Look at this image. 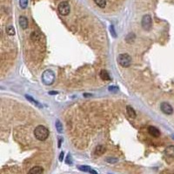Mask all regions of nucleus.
Returning <instances> with one entry per match:
<instances>
[{
  "label": "nucleus",
  "instance_id": "18",
  "mask_svg": "<svg viewBox=\"0 0 174 174\" xmlns=\"http://www.w3.org/2000/svg\"><path fill=\"white\" fill-rule=\"evenodd\" d=\"M56 129L58 133L63 132V125H62L61 122H60L59 120H57L56 121Z\"/></svg>",
  "mask_w": 174,
  "mask_h": 174
},
{
  "label": "nucleus",
  "instance_id": "22",
  "mask_svg": "<svg viewBox=\"0 0 174 174\" xmlns=\"http://www.w3.org/2000/svg\"><path fill=\"white\" fill-rule=\"evenodd\" d=\"M64 156H65V152H64V151H62V152L60 153V155H59V160L60 161H63Z\"/></svg>",
  "mask_w": 174,
  "mask_h": 174
},
{
  "label": "nucleus",
  "instance_id": "14",
  "mask_svg": "<svg viewBox=\"0 0 174 174\" xmlns=\"http://www.w3.org/2000/svg\"><path fill=\"white\" fill-rule=\"evenodd\" d=\"M164 153H165L167 156L174 157V145H169L165 148L164 150Z\"/></svg>",
  "mask_w": 174,
  "mask_h": 174
},
{
  "label": "nucleus",
  "instance_id": "26",
  "mask_svg": "<svg viewBox=\"0 0 174 174\" xmlns=\"http://www.w3.org/2000/svg\"><path fill=\"white\" fill-rule=\"evenodd\" d=\"M58 92H50V94H57Z\"/></svg>",
  "mask_w": 174,
  "mask_h": 174
},
{
  "label": "nucleus",
  "instance_id": "19",
  "mask_svg": "<svg viewBox=\"0 0 174 174\" xmlns=\"http://www.w3.org/2000/svg\"><path fill=\"white\" fill-rule=\"evenodd\" d=\"M31 39L34 42H37L38 39H39V34H38L37 32H32V34H31Z\"/></svg>",
  "mask_w": 174,
  "mask_h": 174
},
{
  "label": "nucleus",
  "instance_id": "5",
  "mask_svg": "<svg viewBox=\"0 0 174 174\" xmlns=\"http://www.w3.org/2000/svg\"><path fill=\"white\" fill-rule=\"evenodd\" d=\"M160 110L162 111V112H164L166 115H171L173 113V108L169 103L166 102H163L160 104Z\"/></svg>",
  "mask_w": 174,
  "mask_h": 174
},
{
  "label": "nucleus",
  "instance_id": "7",
  "mask_svg": "<svg viewBox=\"0 0 174 174\" xmlns=\"http://www.w3.org/2000/svg\"><path fill=\"white\" fill-rule=\"evenodd\" d=\"M148 132L150 133V135H151L154 138H158L160 136V131L155 126H150L148 128Z\"/></svg>",
  "mask_w": 174,
  "mask_h": 174
},
{
  "label": "nucleus",
  "instance_id": "10",
  "mask_svg": "<svg viewBox=\"0 0 174 174\" xmlns=\"http://www.w3.org/2000/svg\"><path fill=\"white\" fill-rule=\"evenodd\" d=\"M78 169L80 171H84V172H89V173H93V174H97V171H94L93 169H91L90 166L88 165H79L78 166Z\"/></svg>",
  "mask_w": 174,
  "mask_h": 174
},
{
  "label": "nucleus",
  "instance_id": "12",
  "mask_svg": "<svg viewBox=\"0 0 174 174\" xmlns=\"http://www.w3.org/2000/svg\"><path fill=\"white\" fill-rule=\"evenodd\" d=\"M126 111H127V114L128 116L130 117L131 118H136V111H135V110L133 109L132 107H131V105H127L126 106Z\"/></svg>",
  "mask_w": 174,
  "mask_h": 174
},
{
  "label": "nucleus",
  "instance_id": "1",
  "mask_svg": "<svg viewBox=\"0 0 174 174\" xmlns=\"http://www.w3.org/2000/svg\"><path fill=\"white\" fill-rule=\"evenodd\" d=\"M50 131L48 128H46L45 125L39 124L34 130V136L38 141H45V139L48 138Z\"/></svg>",
  "mask_w": 174,
  "mask_h": 174
},
{
  "label": "nucleus",
  "instance_id": "8",
  "mask_svg": "<svg viewBox=\"0 0 174 174\" xmlns=\"http://www.w3.org/2000/svg\"><path fill=\"white\" fill-rule=\"evenodd\" d=\"M106 149H105V146L103 145V144H100V145H98L94 150V153L96 156H101L103 155L104 152H105Z\"/></svg>",
  "mask_w": 174,
  "mask_h": 174
},
{
  "label": "nucleus",
  "instance_id": "4",
  "mask_svg": "<svg viewBox=\"0 0 174 174\" xmlns=\"http://www.w3.org/2000/svg\"><path fill=\"white\" fill-rule=\"evenodd\" d=\"M58 12L61 14L62 16H67L70 14L71 12V8H70V4L67 1H63L58 5Z\"/></svg>",
  "mask_w": 174,
  "mask_h": 174
},
{
  "label": "nucleus",
  "instance_id": "13",
  "mask_svg": "<svg viewBox=\"0 0 174 174\" xmlns=\"http://www.w3.org/2000/svg\"><path fill=\"white\" fill-rule=\"evenodd\" d=\"M43 172H44V168L41 167V166H34V167H32L29 171V173H32V174H39Z\"/></svg>",
  "mask_w": 174,
  "mask_h": 174
},
{
  "label": "nucleus",
  "instance_id": "25",
  "mask_svg": "<svg viewBox=\"0 0 174 174\" xmlns=\"http://www.w3.org/2000/svg\"><path fill=\"white\" fill-rule=\"evenodd\" d=\"M58 139H59V142H58V147H61V141H62V139H63V138H59Z\"/></svg>",
  "mask_w": 174,
  "mask_h": 174
},
{
  "label": "nucleus",
  "instance_id": "21",
  "mask_svg": "<svg viewBox=\"0 0 174 174\" xmlns=\"http://www.w3.org/2000/svg\"><path fill=\"white\" fill-rule=\"evenodd\" d=\"M25 97H26V98H27V99H28V100H30V101L32 102V103H33L34 104H36L37 106H39V107H40V105H39V104H38V102H37L36 100H35V99H33V98H32V97H31V96H28V95H26V96H25Z\"/></svg>",
  "mask_w": 174,
  "mask_h": 174
},
{
  "label": "nucleus",
  "instance_id": "24",
  "mask_svg": "<svg viewBox=\"0 0 174 174\" xmlns=\"http://www.w3.org/2000/svg\"><path fill=\"white\" fill-rule=\"evenodd\" d=\"M111 32H112L113 37H116V33H115V31H114V27H113L112 25L111 26Z\"/></svg>",
  "mask_w": 174,
  "mask_h": 174
},
{
  "label": "nucleus",
  "instance_id": "23",
  "mask_svg": "<svg viewBox=\"0 0 174 174\" xmlns=\"http://www.w3.org/2000/svg\"><path fill=\"white\" fill-rule=\"evenodd\" d=\"M109 90L110 91H118V87H116V86H110L109 87Z\"/></svg>",
  "mask_w": 174,
  "mask_h": 174
},
{
  "label": "nucleus",
  "instance_id": "9",
  "mask_svg": "<svg viewBox=\"0 0 174 174\" xmlns=\"http://www.w3.org/2000/svg\"><path fill=\"white\" fill-rule=\"evenodd\" d=\"M19 25H20V26H21V28L24 29V30L28 28L29 23H28L27 18L25 17V16H21V17L19 18Z\"/></svg>",
  "mask_w": 174,
  "mask_h": 174
},
{
  "label": "nucleus",
  "instance_id": "20",
  "mask_svg": "<svg viewBox=\"0 0 174 174\" xmlns=\"http://www.w3.org/2000/svg\"><path fill=\"white\" fill-rule=\"evenodd\" d=\"M19 5L22 9H25L28 5V0H19Z\"/></svg>",
  "mask_w": 174,
  "mask_h": 174
},
{
  "label": "nucleus",
  "instance_id": "17",
  "mask_svg": "<svg viewBox=\"0 0 174 174\" xmlns=\"http://www.w3.org/2000/svg\"><path fill=\"white\" fill-rule=\"evenodd\" d=\"M134 39H135V35L133 33H129L127 35V37L125 38L126 42H127V43H129V44L132 43V42L134 41Z\"/></svg>",
  "mask_w": 174,
  "mask_h": 174
},
{
  "label": "nucleus",
  "instance_id": "2",
  "mask_svg": "<svg viewBox=\"0 0 174 174\" xmlns=\"http://www.w3.org/2000/svg\"><path fill=\"white\" fill-rule=\"evenodd\" d=\"M118 64L121 65L122 67H129L131 64V58L129 54L127 53H123L118 56Z\"/></svg>",
  "mask_w": 174,
  "mask_h": 174
},
{
  "label": "nucleus",
  "instance_id": "11",
  "mask_svg": "<svg viewBox=\"0 0 174 174\" xmlns=\"http://www.w3.org/2000/svg\"><path fill=\"white\" fill-rule=\"evenodd\" d=\"M99 76L104 81H110L111 80V76H110V74L108 73V71L106 70H101V71L99 73Z\"/></svg>",
  "mask_w": 174,
  "mask_h": 174
},
{
  "label": "nucleus",
  "instance_id": "16",
  "mask_svg": "<svg viewBox=\"0 0 174 174\" xmlns=\"http://www.w3.org/2000/svg\"><path fill=\"white\" fill-rule=\"evenodd\" d=\"M6 33L9 35V36H14L16 34L15 29H14L13 26H8L6 28Z\"/></svg>",
  "mask_w": 174,
  "mask_h": 174
},
{
  "label": "nucleus",
  "instance_id": "15",
  "mask_svg": "<svg viewBox=\"0 0 174 174\" xmlns=\"http://www.w3.org/2000/svg\"><path fill=\"white\" fill-rule=\"evenodd\" d=\"M93 1L100 8H104L106 6V0H93Z\"/></svg>",
  "mask_w": 174,
  "mask_h": 174
},
{
  "label": "nucleus",
  "instance_id": "6",
  "mask_svg": "<svg viewBox=\"0 0 174 174\" xmlns=\"http://www.w3.org/2000/svg\"><path fill=\"white\" fill-rule=\"evenodd\" d=\"M46 72L48 74V76H46V74L44 72L43 77H42L43 78V81L45 83V85H52L53 81H54V74L51 71H46Z\"/></svg>",
  "mask_w": 174,
  "mask_h": 174
},
{
  "label": "nucleus",
  "instance_id": "3",
  "mask_svg": "<svg viewBox=\"0 0 174 174\" xmlns=\"http://www.w3.org/2000/svg\"><path fill=\"white\" fill-rule=\"evenodd\" d=\"M141 25H142L143 29L145 31H150L152 28V18L149 14H146L142 18Z\"/></svg>",
  "mask_w": 174,
  "mask_h": 174
}]
</instances>
